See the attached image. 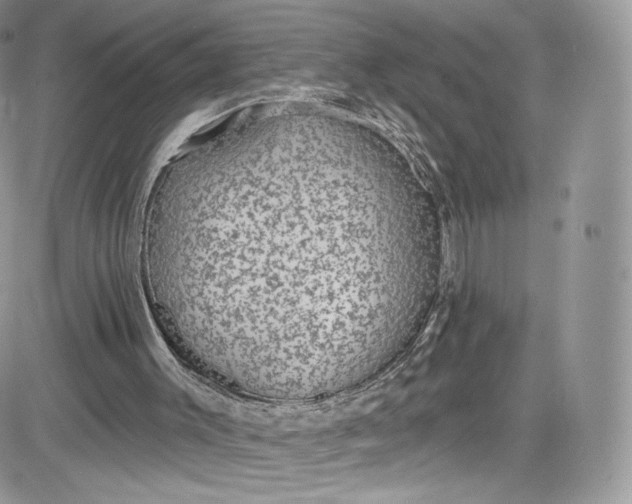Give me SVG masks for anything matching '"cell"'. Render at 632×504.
<instances>
[{"label": "cell", "instance_id": "6da1fadb", "mask_svg": "<svg viewBox=\"0 0 632 504\" xmlns=\"http://www.w3.org/2000/svg\"><path fill=\"white\" fill-rule=\"evenodd\" d=\"M357 188L251 145L194 161L147 211L140 260L155 301L181 337L235 367L343 335L368 254Z\"/></svg>", "mask_w": 632, "mask_h": 504}]
</instances>
